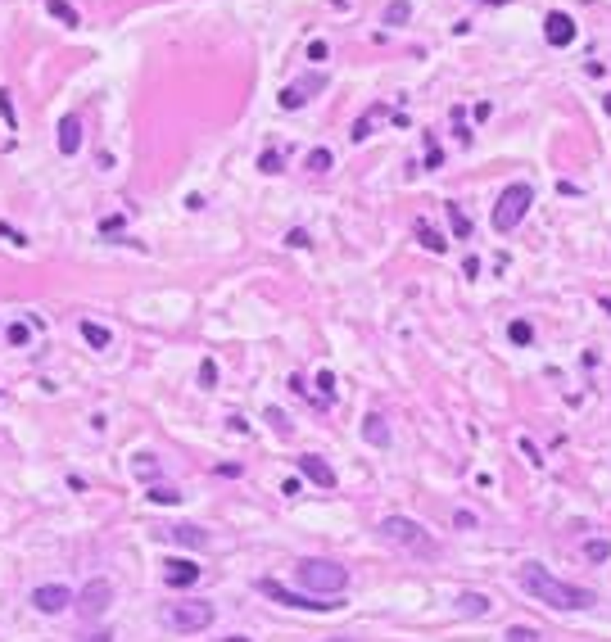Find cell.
Here are the masks:
<instances>
[{
    "label": "cell",
    "mask_w": 611,
    "mask_h": 642,
    "mask_svg": "<svg viewBox=\"0 0 611 642\" xmlns=\"http://www.w3.org/2000/svg\"><path fill=\"white\" fill-rule=\"evenodd\" d=\"M521 588L530 592L534 602H544V606H553V611H584V606H593V588H580V584H566V579H557L548 565H539V561H525L521 565Z\"/></svg>",
    "instance_id": "6da1fadb"
},
{
    "label": "cell",
    "mask_w": 611,
    "mask_h": 642,
    "mask_svg": "<svg viewBox=\"0 0 611 642\" xmlns=\"http://www.w3.org/2000/svg\"><path fill=\"white\" fill-rule=\"evenodd\" d=\"M381 538L394 552H403V557H435V552H439L435 538L426 534L417 521H408V516H385V521H381Z\"/></svg>",
    "instance_id": "7a4b0ae2"
},
{
    "label": "cell",
    "mask_w": 611,
    "mask_h": 642,
    "mask_svg": "<svg viewBox=\"0 0 611 642\" xmlns=\"http://www.w3.org/2000/svg\"><path fill=\"white\" fill-rule=\"evenodd\" d=\"M295 575L308 592H322V597H340L349 588V570L340 561H326V557H303L295 565Z\"/></svg>",
    "instance_id": "3957f363"
},
{
    "label": "cell",
    "mask_w": 611,
    "mask_h": 642,
    "mask_svg": "<svg viewBox=\"0 0 611 642\" xmlns=\"http://www.w3.org/2000/svg\"><path fill=\"white\" fill-rule=\"evenodd\" d=\"M158 620H163V629L190 638V633H204V629L217 620V611H213V602H168Z\"/></svg>",
    "instance_id": "277c9868"
},
{
    "label": "cell",
    "mask_w": 611,
    "mask_h": 642,
    "mask_svg": "<svg viewBox=\"0 0 611 642\" xmlns=\"http://www.w3.org/2000/svg\"><path fill=\"white\" fill-rule=\"evenodd\" d=\"M530 200H534V190L525 186V181H517V186L503 190V200H498V208H494V231L498 236H507V231L521 227V217L530 213Z\"/></svg>",
    "instance_id": "5b68a950"
},
{
    "label": "cell",
    "mask_w": 611,
    "mask_h": 642,
    "mask_svg": "<svg viewBox=\"0 0 611 642\" xmlns=\"http://www.w3.org/2000/svg\"><path fill=\"white\" fill-rule=\"evenodd\" d=\"M259 592H263V597H272V602H281V606H295V611H340V606H345L340 597H331V602H313L308 592H295V588L276 584V579H259Z\"/></svg>",
    "instance_id": "8992f818"
},
{
    "label": "cell",
    "mask_w": 611,
    "mask_h": 642,
    "mask_svg": "<svg viewBox=\"0 0 611 642\" xmlns=\"http://www.w3.org/2000/svg\"><path fill=\"white\" fill-rule=\"evenodd\" d=\"M72 602H77V615H82V620H100V615L114 606V584H109V579H91V584L82 588Z\"/></svg>",
    "instance_id": "52a82bcc"
},
{
    "label": "cell",
    "mask_w": 611,
    "mask_h": 642,
    "mask_svg": "<svg viewBox=\"0 0 611 642\" xmlns=\"http://www.w3.org/2000/svg\"><path fill=\"white\" fill-rule=\"evenodd\" d=\"M32 606L41 611V615H59V611L72 606V592H68L64 584H41V588L32 592Z\"/></svg>",
    "instance_id": "ba28073f"
},
{
    "label": "cell",
    "mask_w": 611,
    "mask_h": 642,
    "mask_svg": "<svg viewBox=\"0 0 611 642\" xmlns=\"http://www.w3.org/2000/svg\"><path fill=\"white\" fill-rule=\"evenodd\" d=\"M322 86H326L322 72H317V77H303V82H290L286 91H281V109H303L313 100V91H322Z\"/></svg>",
    "instance_id": "9c48e42d"
},
{
    "label": "cell",
    "mask_w": 611,
    "mask_h": 642,
    "mask_svg": "<svg viewBox=\"0 0 611 642\" xmlns=\"http://www.w3.org/2000/svg\"><path fill=\"white\" fill-rule=\"evenodd\" d=\"M544 36H548V45H571L575 41V23H571V14L553 9V14L544 18Z\"/></svg>",
    "instance_id": "30bf717a"
},
{
    "label": "cell",
    "mask_w": 611,
    "mask_h": 642,
    "mask_svg": "<svg viewBox=\"0 0 611 642\" xmlns=\"http://www.w3.org/2000/svg\"><path fill=\"white\" fill-rule=\"evenodd\" d=\"M299 471L308 475V479H313L317 489H335V471H331V466H326V462H322V457H317V452L299 457Z\"/></svg>",
    "instance_id": "8fae6325"
},
{
    "label": "cell",
    "mask_w": 611,
    "mask_h": 642,
    "mask_svg": "<svg viewBox=\"0 0 611 642\" xmlns=\"http://www.w3.org/2000/svg\"><path fill=\"white\" fill-rule=\"evenodd\" d=\"M82 150V118L77 114H68V118H59V154H77Z\"/></svg>",
    "instance_id": "7c38bea8"
},
{
    "label": "cell",
    "mask_w": 611,
    "mask_h": 642,
    "mask_svg": "<svg viewBox=\"0 0 611 642\" xmlns=\"http://www.w3.org/2000/svg\"><path fill=\"white\" fill-rule=\"evenodd\" d=\"M163 579H168V588H190L195 579H200V565L173 557V561H168V570H163Z\"/></svg>",
    "instance_id": "4fadbf2b"
},
{
    "label": "cell",
    "mask_w": 611,
    "mask_h": 642,
    "mask_svg": "<svg viewBox=\"0 0 611 642\" xmlns=\"http://www.w3.org/2000/svg\"><path fill=\"white\" fill-rule=\"evenodd\" d=\"M362 439L372 443V448H389V425H385V416H362Z\"/></svg>",
    "instance_id": "5bb4252c"
},
{
    "label": "cell",
    "mask_w": 611,
    "mask_h": 642,
    "mask_svg": "<svg viewBox=\"0 0 611 642\" xmlns=\"http://www.w3.org/2000/svg\"><path fill=\"white\" fill-rule=\"evenodd\" d=\"M168 538L181 543V548H209V534H204L200 525H173V529H168Z\"/></svg>",
    "instance_id": "9a60e30c"
},
{
    "label": "cell",
    "mask_w": 611,
    "mask_h": 642,
    "mask_svg": "<svg viewBox=\"0 0 611 642\" xmlns=\"http://www.w3.org/2000/svg\"><path fill=\"white\" fill-rule=\"evenodd\" d=\"M458 611H462V615H489V597H485V592H462V597H458Z\"/></svg>",
    "instance_id": "2e32d148"
},
{
    "label": "cell",
    "mask_w": 611,
    "mask_h": 642,
    "mask_svg": "<svg viewBox=\"0 0 611 642\" xmlns=\"http://www.w3.org/2000/svg\"><path fill=\"white\" fill-rule=\"evenodd\" d=\"M82 339H87L91 349H109V344H114V335H109L104 326H95V321H82Z\"/></svg>",
    "instance_id": "e0dca14e"
},
{
    "label": "cell",
    "mask_w": 611,
    "mask_h": 642,
    "mask_svg": "<svg viewBox=\"0 0 611 642\" xmlns=\"http://www.w3.org/2000/svg\"><path fill=\"white\" fill-rule=\"evenodd\" d=\"M584 561H593V565L611 561V543L607 538H589V543H584Z\"/></svg>",
    "instance_id": "ac0fdd59"
},
{
    "label": "cell",
    "mask_w": 611,
    "mask_h": 642,
    "mask_svg": "<svg viewBox=\"0 0 611 642\" xmlns=\"http://www.w3.org/2000/svg\"><path fill=\"white\" fill-rule=\"evenodd\" d=\"M408 18H412V5H408V0H389V9H385V23H389V28H403Z\"/></svg>",
    "instance_id": "d6986e66"
},
{
    "label": "cell",
    "mask_w": 611,
    "mask_h": 642,
    "mask_svg": "<svg viewBox=\"0 0 611 642\" xmlns=\"http://www.w3.org/2000/svg\"><path fill=\"white\" fill-rule=\"evenodd\" d=\"M45 9H50L59 23H68V28H77V23H82V18H77V9H72L68 0H45Z\"/></svg>",
    "instance_id": "ffe728a7"
},
{
    "label": "cell",
    "mask_w": 611,
    "mask_h": 642,
    "mask_svg": "<svg viewBox=\"0 0 611 642\" xmlns=\"http://www.w3.org/2000/svg\"><path fill=\"white\" fill-rule=\"evenodd\" d=\"M417 236H421V244H426V249H435V254H444V244H448L444 236H435V231H431V222H421V217H417Z\"/></svg>",
    "instance_id": "44dd1931"
},
{
    "label": "cell",
    "mask_w": 611,
    "mask_h": 642,
    "mask_svg": "<svg viewBox=\"0 0 611 642\" xmlns=\"http://www.w3.org/2000/svg\"><path fill=\"white\" fill-rule=\"evenodd\" d=\"M150 502H158V507H177L181 493H177L173 484H154V489H150Z\"/></svg>",
    "instance_id": "7402d4cb"
},
{
    "label": "cell",
    "mask_w": 611,
    "mask_h": 642,
    "mask_svg": "<svg viewBox=\"0 0 611 642\" xmlns=\"http://www.w3.org/2000/svg\"><path fill=\"white\" fill-rule=\"evenodd\" d=\"M444 213H448V222H453V236L467 240V236H471V222L462 217V208H458V204H444Z\"/></svg>",
    "instance_id": "603a6c76"
},
{
    "label": "cell",
    "mask_w": 611,
    "mask_h": 642,
    "mask_svg": "<svg viewBox=\"0 0 611 642\" xmlns=\"http://www.w3.org/2000/svg\"><path fill=\"white\" fill-rule=\"evenodd\" d=\"M5 339L14 344V349H28V339H32V326H28V321H14V326L5 330Z\"/></svg>",
    "instance_id": "cb8c5ba5"
},
{
    "label": "cell",
    "mask_w": 611,
    "mask_h": 642,
    "mask_svg": "<svg viewBox=\"0 0 611 642\" xmlns=\"http://www.w3.org/2000/svg\"><path fill=\"white\" fill-rule=\"evenodd\" d=\"M507 339H512V344H521V349H525V344L534 339V326H530V321H512V326H507Z\"/></svg>",
    "instance_id": "d4e9b609"
},
{
    "label": "cell",
    "mask_w": 611,
    "mask_h": 642,
    "mask_svg": "<svg viewBox=\"0 0 611 642\" xmlns=\"http://www.w3.org/2000/svg\"><path fill=\"white\" fill-rule=\"evenodd\" d=\"M503 642H539V629H530V624H512L507 633H503Z\"/></svg>",
    "instance_id": "484cf974"
},
{
    "label": "cell",
    "mask_w": 611,
    "mask_h": 642,
    "mask_svg": "<svg viewBox=\"0 0 611 642\" xmlns=\"http://www.w3.org/2000/svg\"><path fill=\"white\" fill-rule=\"evenodd\" d=\"M331 163H335V158H331V150H326V145H317V150L308 154V172H326Z\"/></svg>",
    "instance_id": "4316f807"
},
{
    "label": "cell",
    "mask_w": 611,
    "mask_h": 642,
    "mask_svg": "<svg viewBox=\"0 0 611 642\" xmlns=\"http://www.w3.org/2000/svg\"><path fill=\"white\" fill-rule=\"evenodd\" d=\"M259 172H263V177H276V172H281V154L276 150H263L259 154Z\"/></svg>",
    "instance_id": "83f0119b"
},
{
    "label": "cell",
    "mask_w": 611,
    "mask_h": 642,
    "mask_svg": "<svg viewBox=\"0 0 611 642\" xmlns=\"http://www.w3.org/2000/svg\"><path fill=\"white\" fill-rule=\"evenodd\" d=\"M136 475H145V479H150V475H158V462H154L150 452H136Z\"/></svg>",
    "instance_id": "f1b7e54d"
},
{
    "label": "cell",
    "mask_w": 611,
    "mask_h": 642,
    "mask_svg": "<svg viewBox=\"0 0 611 642\" xmlns=\"http://www.w3.org/2000/svg\"><path fill=\"white\" fill-rule=\"evenodd\" d=\"M0 114H5V127H9V131L18 127V118H14V100H9V91H0Z\"/></svg>",
    "instance_id": "f546056e"
},
{
    "label": "cell",
    "mask_w": 611,
    "mask_h": 642,
    "mask_svg": "<svg viewBox=\"0 0 611 642\" xmlns=\"http://www.w3.org/2000/svg\"><path fill=\"white\" fill-rule=\"evenodd\" d=\"M444 163V154H439V145H435V136L426 131V168H439Z\"/></svg>",
    "instance_id": "4dcf8cb0"
},
{
    "label": "cell",
    "mask_w": 611,
    "mask_h": 642,
    "mask_svg": "<svg viewBox=\"0 0 611 642\" xmlns=\"http://www.w3.org/2000/svg\"><path fill=\"white\" fill-rule=\"evenodd\" d=\"M267 421H272V430H276V435H290V421H286V412H276V407H267Z\"/></svg>",
    "instance_id": "1f68e13d"
},
{
    "label": "cell",
    "mask_w": 611,
    "mask_h": 642,
    "mask_svg": "<svg viewBox=\"0 0 611 642\" xmlns=\"http://www.w3.org/2000/svg\"><path fill=\"white\" fill-rule=\"evenodd\" d=\"M317 389H322V398H335V376L322 371V376H317Z\"/></svg>",
    "instance_id": "d6a6232c"
},
{
    "label": "cell",
    "mask_w": 611,
    "mask_h": 642,
    "mask_svg": "<svg viewBox=\"0 0 611 642\" xmlns=\"http://www.w3.org/2000/svg\"><path fill=\"white\" fill-rule=\"evenodd\" d=\"M200 385H204V389H213V385H217V366H213V362H204V366H200Z\"/></svg>",
    "instance_id": "836d02e7"
},
{
    "label": "cell",
    "mask_w": 611,
    "mask_h": 642,
    "mask_svg": "<svg viewBox=\"0 0 611 642\" xmlns=\"http://www.w3.org/2000/svg\"><path fill=\"white\" fill-rule=\"evenodd\" d=\"M0 236H5L9 244H28V236H23V231H14V227H5V222H0Z\"/></svg>",
    "instance_id": "e575fe53"
},
{
    "label": "cell",
    "mask_w": 611,
    "mask_h": 642,
    "mask_svg": "<svg viewBox=\"0 0 611 642\" xmlns=\"http://www.w3.org/2000/svg\"><path fill=\"white\" fill-rule=\"evenodd\" d=\"M326 55H331V50H326V41H313V45H308V59H313V64H322Z\"/></svg>",
    "instance_id": "d590c367"
},
{
    "label": "cell",
    "mask_w": 611,
    "mask_h": 642,
    "mask_svg": "<svg viewBox=\"0 0 611 642\" xmlns=\"http://www.w3.org/2000/svg\"><path fill=\"white\" fill-rule=\"evenodd\" d=\"M100 231H104V236H114V231H122V217H104V222H100Z\"/></svg>",
    "instance_id": "8d00e7d4"
},
{
    "label": "cell",
    "mask_w": 611,
    "mask_h": 642,
    "mask_svg": "<svg viewBox=\"0 0 611 642\" xmlns=\"http://www.w3.org/2000/svg\"><path fill=\"white\" fill-rule=\"evenodd\" d=\"M82 642H114V633H109V629H95V633H87Z\"/></svg>",
    "instance_id": "74e56055"
},
{
    "label": "cell",
    "mask_w": 611,
    "mask_h": 642,
    "mask_svg": "<svg viewBox=\"0 0 611 642\" xmlns=\"http://www.w3.org/2000/svg\"><path fill=\"white\" fill-rule=\"evenodd\" d=\"M286 240H290V244H299V249H308V244H313L308 236H303V231H290V236H286Z\"/></svg>",
    "instance_id": "f35d334b"
},
{
    "label": "cell",
    "mask_w": 611,
    "mask_h": 642,
    "mask_svg": "<svg viewBox=\"0 0 611 642\" xmlns=\"http://www.w3.org/2000/svg\"><path fill=\"white\" fill-rule=\"evenodd\" d=\"M458 529H475V516L471 511H458Z\"/></svg>",
    "instance_id": "ab89813d"
},
{
    "label": "cell",
    "mask_w": 611,
    "mask_h": 642,
    "mask_svg": "<svg viewBox=\"0 0 611 642\" xmlns=\"http://www.w3.org/2000/svg\"><path fill=\"white\" fill-rule=\"evenodd\" d=\"M602 312H607V317H611V299H602Z\"/></svg>",
    "instance_id": "60d3db41"
},
{
    "label": "cell",
    "mask_w": 611,
    "mask_h": 642,
    "mask_svg": "<svg viewBox=\"0 0 611 642\" xmlns=\"http://www.w3.org/2000/svg\"><path fill=\"white\" fill-rule=\"evenodd\" d=\"M331 642H358V638H331Z\"/></svg>",
    "instance_id": "b9f144b4"
},
{
    "label": "cell",
    "mask_w": 611,
    "mask_h": 642,
    "mask_svg": "<svg viewBox=\"0 0 611 642\" xmlns=\"http://www.w3.org/2000/svg\"><path fill=\"white\" fill-rule=\"evenodd\" d=\"M607 114H611V95H607Z\"/></svg>",
    "instance_id": "7bdbcfd3"
},
{
    "label": "cell",
    "mask_w": 611,
    "mask_h": 642,
    "mask_svg": "<svg viewBox=\"0 0 611 642\" xmlns=\"http://www.w3.org/2000/svg\"><path fill=\"white\" fill-rule=\"evenodd\" d=\"M227 642H240V638H227Z\"/></svg>",
    "instance_id": "ee69618b"
}]
</instances>
